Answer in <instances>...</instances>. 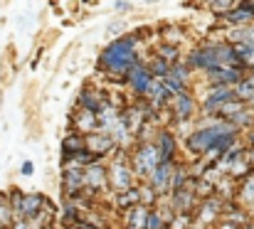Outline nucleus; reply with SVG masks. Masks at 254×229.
<instances>
[{"instance_id":"nucleus-1","label":"nucleus","mask_w":254,"mask_h":229,"mask_svg":"<svg viewBox=\"0 0 254 229\" xmlns=\"http://www.w3.org/2000/svg\"><path fill=\"white\" fill-rule=\"evenodd\" d=\"M141 35L133 30V32H126L111 42L104 45V50L99 52V59H96V67L106 74H128V69L141 59L138 55V45H141Z\"/></svg>"},{"instance_id":"nucleus-2","label":"nucleus","mask_w":254,"mask_h":229,"mask_svg":"<svg viewBox=\"0 0 254 229\" xmlns=\"http://www.w3.org/2000/svg\"><path fill=\"white\" fill-rule=\"evenodd\" d=\"M222 133H242L235 123H230V121H222V118H210V123H205V126H197L195 131H190L188 136H185V148L192 153V155H205V153L210 151L212 146H215V141L222 136Z\"/></svg>"},{"instance_id":"nucleus-3","label":"nucleus","mask_w":254,"mask_h":229,"mask_svg":"<svg viewBox=\"0 0 254 229\" xmlns=\"http://www.w3.org/2000/svg\"><path fill=\"white\" fill-rule=\"evenodd\" d=\"M131 165H133V170H136V175H138L141 180H148V177L153 175V170L161 165L156 143H153V141H151V143H138V146L133 148V153H131Z\"/></svg>"},{"instance_id":"nucleus-4","label":"nucleus","mask_w":254,"mask_h":229,"mask_svg":"<svg viewBox=\"0 0 254 229\" xmlns=\"http://www.w3.org/2000/svg\"><path fill=\"white\" fill-rule=\"evenodd\" d=\"M77 106L91 111V114H101L109 106V91L96 84H84L77 94Z\"/></svg>"},{"instance_id":"nucleus-5","label":"nucleus","mask_w":254,"mask_h":229,"mask_svg":"<svg viewBox=\"0 0 254 229\" xmlns=\"http://www.w3.org/2000/svg\"><path fill=\"white\" fill-rule=\"evenodd\" d=\"M232 96H235V86H207V94L200 101V111L207 118H215L217 111H220V106L225 101H230Z\"/></svg>"},{"instance_id":"nucleus-6","label":"nucleus","mask_w":254,"mask_h":229,"mask_svg":"<svg viewBox=\"0 0 254 229\" xmlns=\"http://www.w3.org/2000/svg\"><path fill=\"white\" fill-rule=\"evenodd\" d=\"M168 109H170V118H173V123L190 121V118L195 116V111H197V101H195L192 91H180V94H175V96L170 99Z\"/></svg>"},{"instance_id":"nucleus-7","label":"nucleus","mask_w":254,"mask_h":229,"mask_svg":"<svg viewBox=\"0 0 254 229\" xmlns=\"http://www.w3.org/2000/svg\"><path fill=\"white\" fill-rule=\"evenodd\" d=\"M86 180H84V168L77 165H67L62 168V192L67 200H74L79 195H84Z\"/></svg>"},{"instance_id":"nucleus-8","label":"nucleus","mask_w":254,"mask_h":229,"mask_svg":"<svg viewBox=\"0 0 254 229\" xmlns=\"http://www.w3.org/2000/svg\"><path fill=\"white\" fill-rule=\"evenodd\" d=\"M153 143L158 148V160L161 163H178L175 160L178 158V136L170 128L161 126L158 133H156V138H153Z\"/></svg>"},{"instance_id":"nucleus-9","label":"nucleus","mask_w":254,"mask_h":229,"mask_svg":"<svg viewBox=\"0 0 254 229\" xmlns=\"http://www.w3.org/2000/svg\"><path fill=\"white\" fill-rule=\"evenodd\" d=\"M245 69L240 67H215L210 72H205V79H207V86H235L245 79Z\"/></svg>"},{"instance_id":"nucleus-10","label":"nucleus","mask_w":254,"mask_h":229,"mask_svg":"<svg viewBox=\"0 0 254 229\" xmlns=\"http://www.w3.org/2000/svg\"><path fill=\"white\" fill-rule=\"evenodd\" d=\"M84 180H86V187H84V195L89 197H96L101 190H106L109 185V170L101 165V163H94L84 168Z\"/></svg>"},{"instance_id":"nucleus-11","label":"nucleus","mask_w":254,"mask_h":229,"mask_svg":"<svg viewBox=\"0 0 254 229\" xmlns=\"http://www.w3.org/2000/svg\"><path fill=\"white\" fill-rule=\"evenodd\" d=\"M126 76H128V89H131V94H133L136 99H143L146 91H148V86H151V81H153L148 67H146L143 62H138V64H133V67L128 69Z\"/></svg>"},{"instance_id":"nucleus-12","label":"nucleus","mask_w":254,"mask_h":229,"mask_svg":"<svg viewBox=\"0 0 254 229\" xmlns=\"http://www.w3.org/2000/svg\"><path fill=\"white\" fill-rule=\"evenodd\" d=\"M84 138H86V151H91L94 155H99V158H104V155L116 151V141L109 133H104V131H94V133H89Z\"/></svg>"},{"instance_id":"nucleus-13","label":"nucleus","mask_w":254,"mask_h":229,"mask_svg":"<svg viewBox=\"0 0 254 229\" xmlns=\"http://www.w3.org/2000/svg\"><path fill=\"white\" fill-rule=\"evenodd\" d=\"M173 172H175V163H161V165L153 170V175L148 177V182L156 187V192H158L161 197L170 192V180H173Z\"/></svg>"},{"instance_id":"nucleus-14","label":"nucleus","mask_w":254,"mask_h":229,"mask_svg":"<svg viewBox=\"0 0 254 229\" xmlns=\"http://www.w3.org/2000/svg\"><path fill=\"white\" fill-rule=\"evenodd\" d=\"M143 99H146L151 106H156V109H166L170 104V99H173V94L166 89L163 79H156V76H153V81H151V86H148V91H146Z\"/></svg>"},{"instance_id":"nucleus-15","label":"nucleus","mask_w":254,"mask_h":229,"mask_svg":"<svg viewBox=\"0 0 254 229\" xmlns=\"http://www.w3.org/2000/svg\"><path fill=\"white\" fill-rule=\"evenodd\" d=\"M72 131H79V133H84V136L99 131V118H96V114H91V111L77 106V111L72 114Z\"/></svg>"},{"instance_id":"nucleus-16","label":"nucleus","mask_w":254,"mask_h":229,"mask_svg":"<svg viewBox=\"0 0 254 229\" xmlns=\"http://www.w3.org/2000/svg\"><path fill=\"white\" fill-rule=\"evenodd\" d=\"M151 210H153V207H148V205H143V202L136 205V207H131V210H126V212H124V225L128 229H146Z\"/></svg>"},{"instance_id":"nucleus-17","label":"nucleus","mask_w":254,"mask_h":229,"mask_svg":"<svg viewBox=\"0 0 254 229\" xmlns=\"http://www.w3.org/2000/svg\"><path fill=\"white\" fill-rule=\"evenodd\" d=\"M254 22V15L250 10H245V7H232L230 12H225V15H220V25L222 27H242V25H252Z\"/></svg>"},{"instance_id":"nucleus-18","label":"nucleus","mask_w":254,"mask_h":229,"mask_svg":"<svg viewBox=\"0 0 254 229\" xmlns=\"http://www.w3.org/2000/svg\"><path fill=\"white\" fill-rule=\"evenodd\" d=\"M235 200H237L245 210H254V172L237 182V195H235Z\"/></svg>"},{"instance_id":"nucleus-19","label":"nucleus","mask_w":254,"mask_h":229,"mask_svg":"<svg viewBox=\"0 0 254 229\" xmlns=\"http://www.w3.org/2000/svg\"><path fill=\"white\" fill-rule=\"evenodd\" d=\"M153 55H156V57H161V59H166V62H170V64H175V62L185 59V57H183V47H180V45H170V42H163V40L153 42Z\"/></svg>"},{"instance_id":"nucleus-20","label":"nucleus","mask_w":254,"mask_h":229,"mask_svg":"<svg viewBox=\"0 0 254 229\" xmlns=\"http://www.w3.org/2000/svg\"><path fill=\"white\" fill-rule=\"evenodd\" d=\"M114 205H116V210H121V212H126V210H131V207H136V205H141L138 185H136V187H131V190L116 192V195H114Z\"/></svg>"},{"instance_id":"nucleus-21","label":"nucleus","mask_w":254,"mask_h":229,"mask_svg":"<svg viewBox=\"0 0 254 229\" xmlns=\"http://www.w3.org/2000/svg\"><path fill=\"white\" fill-rule=\"evenodd\" d=\"M45 200H47L45 195H25L22 197V205H20V220H32L42 210Z\"/></svg>"},{"instance_id":"nucleus-22","label":"nucleus","mask_w":254,"mask_h":229,"mask_svg":"<svg viewBox=\"0 0 254 229\" xmlns=\"http://www.w3.org/2000/svg\"><path fill=\"white\" fill-rule=\"evenodd\" d=\"M84 148H86L84 133L69 128V133L62 138V155H72V153H79V151H84Z\"/></svg>"},{"instance_id":"nucleus-23","label":"nucleus","mask_w":254,"mask_h":229,"mask_svg":"<svg viewBox=\"0 0 254 229\" xmlns=\"http://www.w3.org/2000/svg\"><path fill=\"white\" fill-rule=\"evenodd\" d=\"M158 40L170 42V45H183L185 42V30L180 25H175V22L163 25V27H158Z\"/></svg>"},{"instance_id":"nucleus-24","label":"nucleus","mask_w":254,"mask_h":229,"mask_svg":"<svg viewBox=\"0 0 254 229\" xmlns=\"http://www.w3.org/2000/svg\"><path fill=\"white\" fill-rule=\"evenodd\" d=\"M247 109V104L242 101V99H237V96H232L230 101H225L222 106H220V111H217V118H222V121H232L240 111H245Z\"/></svg>"},{"instance_id":"nucleus-25","label":"nucleus","mask_w":254,"mask_h":229,"mask_svg":"<svg viewBox=\"0 0 254 229\" xmlns=\"http://www.w3.org/2000/svg\"><path fill=\"white\" fill-rule=\"evenodd\" d=\"M235 52L247 72H254V45L252 42H235Z\"/></svg>"},{"instance_id":"nucleus-26","label":"nucleus","mask_w":254,"mask_h":229,"mask_svg":"<svg viewBox=\"0 0 254 229\" xmlns=\"http://www.w3.org/2000/svg\"><path fill=\"white\" fill-rule=\"evenodd\" d=\"M146 67H148V72H151V76H156V79H163V76L170 74V62H166V59H161V57H156L153 52H151V57L143 62Z\"/></svg>"},{"instance_id":"nucleus-27","label":"nucleus","mask_w":254,"mask_h":229,"mask_svg":"<svg viewBox=\"0 0 254 229\" xmlns=\"http://www.w3.org/2000/svg\"><path fill=\"white\" fill-rule=\"evenodd\" d=\"M205 2V7L212 12V15H225V12H230L232 7H237V2L240 0H202Z\"/></svg>"},{"instance_id":"nucleus-28","label":"nucleus","mask_w":254,"mask_h":229,"mask_svg":"<svg viewBox=\"0 0 254 229\" xmlns=\"http://www.w3.org/2000/svg\"><path fill=\"white\" fill-rule=\"evenodd\" d=\"M138 192H141V202L148 205V207H156V202L161 200V195L156 192V187H153L148 180H143V182L138 185Z\"/></svg>"},{"instance_id":"nucleus-29","label":"nucleus","mask_w":254,"mask_h":229,"mask_svg":"<svg viewBox=\"0 0 254 229\" xmlns=\"http://www.w3.org/2000/svg\"><path fill=\"white\" fill-rule=\"evenodd\" d=\"M235 96L242 99L247 106H254V86L247 81V79H242L240 84H235Z\"/></svg>"},{"instance_id":"nucleus-30","label":"nucleus","mask_w":254,"mask_h":229,"mask_svg":"<svg viewBox=\"0 0 254 229\" xmlns=\"http://www.w3.org/2000/svg\"><path fill=\"white\" fill-rule=\"evenodd\" d=\"M170 76H175V79H180V81L190 84V76H192V69H190V64H188L185 59H180V62L170 64Z\"/></svg>"},{"instance_id":"nucleus-31","label":"nucleus","mask_w":254,"mask_h":229,"mask_svg":"<svg viewBox=\"0 0 254 229\" xmlns=\"http://www.w3.org/2000/svg\"><path fill=\"white\" fill-rule=\"evenodd\" d=\"M0 225L10 227L12 225V205L7 195H0Z\"/></svg>"},{"instance_id":"nucleus-32","label":"nucleus","mask_w":254,"mask_h":229,"mask_svg":"<svg viewBox=\"0 0 254 229\" xmlns=\"http://www.w3.org/2000/svg\"><path fill=\"white\" fill-rule=\"evenodd\" d=\"M121 35H126V22H124V20H116V22H111V25L106 27V37L116 40V37H121Z\"/></svg>"},{"instance_id":"nucleus-33","label":"nucleus","mask_w":254,"mask_h":229,"mask_svg":"<svg viewBox=\"0 0 254 229\" xmlns=\"http://www.w3.org/2000/svg\"><path fill=\"white\" fill-rule=\"evenodd\" d=\"M242 158L247 160V165L252 168V172H254V146H245V153H242Z\"/></svg>"},{"instance_id":"nucleus-34","label":"nucleus","mask_w":254,"mask_h":229,"mask_svg":"<svg viewBox=\"0 0 254 229\" xmlns=\"http://www.w3.org/2000/svg\"><path fill=\"white\" fill-rule=\"evenodd\" d=\"M116 10H119V12H128V10H131V5H128L126 0H119V2H116Z\"/></svg>"},{"instance_id":"nucleus-35","label":"nucleus","mask_w":254,"mask_h":229,"mask_svg":"<svg viewBox=\"0 0 254 229\" xmlns=\"http://www.w3.org/2000/svg\"><path fill=\"white\" fill-rule=\"evenodd\" d=\"M245 133H247V143H245V146H254V126L250 131H245Z\"/></svg>"},{"instance_id":"nucleus-36","label":"nucleus","mask_w":254,"mask_h":229,"mask_svg":"<svg viewBox=\"0 0 254 229\" xmlns=\"http://www.w3.org/2000/svg\"><path fill=\"white\" fill-rule=\"evenodd\" d=\"M22 172L25 175H32V163H22Z\"/></svg>"},{"instance_id":"nucleus-37","label":"nucleus","mask_w":254,"mask_h":229,"mask_svg":"<svg viewBox=\"0 0 254 229\" xmlns=\"http://www.w3.org/2000/svg\"><path fill=\"white\" fill-rule=\"evenodd\" d=\"M242 229H254V225H247V227H242Z\"/></svg>"},{"instance_id":"nucleus-38","label":"nucleus","mask_w":254,"mask_h":229,"mask_svg":"<svg viewBox=\"0 0 254 229\" xmlns=\"http://www.w3.org/2000/svg\"><path fill=\"white\" fill-rule=\"evenodd\" d=\"M0 99H2V94H0Z\"/></svg>"},{"instance_id":"nucleus-39","label":"nucleus","mask_w":254,"mask_h":229,"mask_svg":"<svg viewBox=\"0 0 254 229\" xmlns=\"http://www.w3.org/2000/svg\"><path fill=\"white\" fill-rule=\"evenodd\" d=\"M252 111H254V106H252Z\"/></svg>"}]
</instances>
